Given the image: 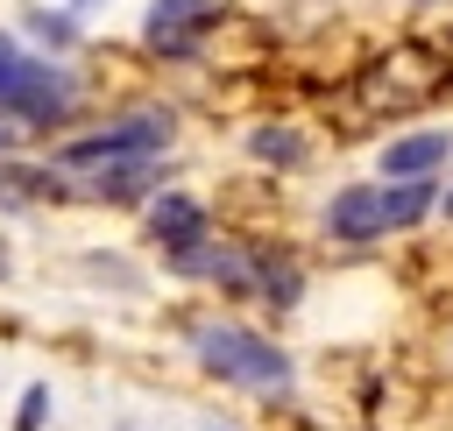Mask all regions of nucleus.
Listing matches in <instances>:
<instances>
[{
	"mask_svg": "<svg viewBox=\"0 0 453 431\" xmlns=\"http://www.w3.org/2000/svg\"><path fill=\"white\" fill-rule=\"evenodd\" d=\"M163 148H170V113H120L113 127H92V134L64 141L57 148V170L78 177L92 198H127L156 170Z\"/></svg>",
	"mask_w": 453,
	"mask_h": 431,
	"instance_id": "f257e3e1",
	"label": "nucleus"
},
{
	"mask_svg": "<svg viewBox=\"0 0 453 431\" xmlns=\"http://www.w3.org/2000/svg\"><path fill=\"white\" fill-rule=\"evenodd\" d=\"M191 360L205 374H219L226 389H248V396H290V382H297L290 353L269 332L241 325V318H198L191 325Z\"/></svg>",
	"mask_w": 453,
	"mask_h": 431,
	"instance_id": "f03ea898",
	"label": "nucleus"
},
{
	"mask_svg": "<svg viewBox=\"0 0 453 431\" xmlns=\"http://www.w3.org/2000/svg\"><path fill=\"white\" fill-rule=\"evenodd\" d=\"M432 212V184H347L326 205V233L333 240H382L403 233Z\"/></svg>",
	"mask_w": 453,
	"mask_h": 431,
	"instance_id": "7ed1b4c3",
	"label": "nucleus"
},
{
	"mask_svg": "<svg viewBox=\"0 0 453 431\" xmlns=\"http://www.w3.org/2000/svg\"><path fill=\"white\" fill-rule=\"evenodd\" d=\"M71 99H78L71 71H57L50 57H35V49H21L14 35H0V120L50 127V120L71 113Z\"/></svg>",
	"mask_w": 453,
	"mask_h": 431,
	"instance_id": "20e7f679",
	"label": "nucleus"
},
{
	"mask_svg": "<svg viewBox=\"0 0 453 431\" xmlns=\"http://www.w3.org/2000/svg\"><path fill=\"white\" fill-rule=\"evenodd\" d=\"M212 21H219L212 0H149V14H142V42L163 49V57H191L198 35H205Z\"/></svg>",
	"mask_w": 453,
	"mask_h": 431,
	"instance_id": "39448f33",
	"label": "nucleus"
},
{
	"mask_svg": "<svg viewBox=\"0 0 453 431\" xmlns=\"http://www.w3.org/2000/svg\"><path fill=\"white\" fill-rule=\"evenodd\" d=\"M149 240L177 261V254H191L198 240H212V219H205V205L198 198H184V191H163L156 205H149Z\"/></svg>",
	"mask_w": 453,
	"mask_h": 431,
	"instance_id": "423d86ee",
	"label": "nucleus"
},
{
	"mask_svg": "<svg viewBox=\"0 0 453 431\" xmlns=\"http://www.w3.org/2000/svg\"><path fill=\"white\" fill-rule=\"evenodd\" d=\"M453 155V134L446 127H418V134H396L382 148V184H432V170Z\"/></svg>",
	"mask_w": 453,
	"mask_h": 431,
	"instance_id": "0eeeda50",
	"label": "nucleus"
},
{
	"mask_svg": "<svg viewBox=\"0 0 453 431\" xmlns=\"http://www.w3.org/2000/svg\"><path fill=\"white\" fill-rule=\"evenodd\" d=\"M248 148H255L262 163H297V155H304V141H297L290 127H255V134H248Z\"/></svg>",
	"mask_w": 453,
	"mask_h": 431,
	"instance_id": "6e6552de",
	"label": "nucleus"
},
{
	"mask_svg": "<svg viewBox=\"0 0 453 431\" xmlns=\"http://www.w3.org/2000/svg\"><path fill=\"white\" fill-rule=\"evenodd\" d=\"M42 410H50V389H42V382H28V396H21V410H14V431H35V424H42Z\"/></svg>",
	"mask_w": 453,
	"mask_h": 431,
	"instance_id": "1a4fd4ad",
	"label": "nucleus"
},
{
	"mask_svg": "<svg viewBox=\"0 0 453 431\" xmlns=\"http://www.w3.org/2000/svg\"><path fill=\"white\" fill-rule=\"evenodd\" d=\"M0 148H14V127H7V120H0Z\"/></svg>",
	"mask_w": 453,
	"mask_h": 431,
	"instance_id": "9d476101",
	"label": "nucleus"
},
{
	"mask_svg": "<svg viewBox=\"0 0 453 431\" xmlns=\"http://www.w3.org/2000/svg\"><path fill=\"white\" fill-rule=\"evenodd\" d=\"M71 7H106V0H71Z\"/></svg>",
	"mask_w": 453,
	"mask_h": 431,
	"instance_id": "9b49d317",
	"label": "nucleus"
},
{
	"mask_svg": "<svg viewBox=\"0 0 453 431\" xmlns=\"http://www.w3.org/2000/svg\"><path fill=\"white\" fill-rule=\"evenodd\" d=\"M446 219H453V191H446Z\"/></svg>",
	"mask_w": 453,
	"mask_h": 431,
	"instance_id": "f8f14e48",
	"label": "nucleus"
}]
</instances>
